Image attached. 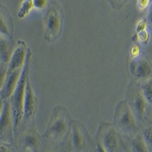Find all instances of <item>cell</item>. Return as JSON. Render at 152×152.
<instances>
[{"instance_id": "6da1fadb", "label": "cell", "mask_w": 152, "mask_h": 152, "mask_svg": "<svg viewBox=\"0 0 152 152\" xmlns=\"http://www.w3.org/2000/svg\"><path fill=\"white\" fill-rule=\"evenodd\" d=\"M31 52L28 49L26 53V62L21 68V73L19 76L13 92L8 99L9 104H10L12 121H13V130L14 133H16L18 127L20 126L23 122V99L24 92H26V85L28 80L29 79V68H31Z\"/></svg>"}, {"instance_id": "7a4b0ae2", "label": "cell", "mask_w": 152, "mask_h": 152, "mask_svg": "<svg viewBox=\"0 0 152 152\" xmlns=\"http://www.w3.org/2000/svg\"><path fill=\"white\" fill-rule=\"evenodd\" d=\"M70 115L64 107H55L50 117L44 136L54 141H60L66 136L70 127Z\"/></svg>"}, {"instance_id": "3957f363", "label": "cell", "mask_w": 152, "mask_h": 152, "mask_svg": "<svg viewBox=\"0 0 152 152\" xmlns=\"http://www.w3.org/2000/svg\"><path fill=\"white\" fill-rule=\"evenodd\" d=\"M114 120L116 127L126 134H132L137 128V120L126 99L118 102Z\"/></svg>"}, {"instance_id": "277c9868", "label": "cell", "mask_w": 152, "mask_h": 152, "mask_svg": "<svg viewBox=\"0 0 152 152\" xmlns=\"http://www.w3.org/2000/svg\"><path fill=\"white\" fill-rule=\"evenodd\" d=\"M45 26V39L52 42L58 38L62 28V12L58 5L50 6L44 16Z\"/></svg>"}, {"instance_id": "5b68a950", "label": "cell", "mask_w": 152, "mask_h": 152, "mask_svg": "<svg viewBox=\"0 0 152 152\" xmlns=\"http://www.w3.org/2000/svg\"><path fill=\"white\" fill-rule=\"evenodd\" d=\"M13 121H12L10 104L8 99L4 100L3 110L0 116V142L10 143L13 139Z\"/></svg>"}, {"instance_id": "8992f818", "label": "cell", "mask_w": 152, "mask_h": 152, "mask_svg": "<svg viewBox=\"0 0 152 152\" xmlns=\"http://www.w3.org/2000/svg\"><path fill=\"white\" fill-rule=\"evenodd\" d=\"M132 91L131 95H128V102L130 109L133 112L135 118H136L137 122L144 120L146 114H147V107H148V104L146 102V100L144 99V97L142 96L140 88H135L134 85L132 86Z\"/></svg>"}, {"instance_id": "52a82bcc", "label": "cell", "mask_w": 152, "mask_h": 152, "mask_svg": "<svg viewBox=\"0 0 152 152\" xmlns=\"http://www.w3.org/2000/svg\"><path fill=\"white\" fill-rule=\"evenodd\" d=\"M38 107H39L38 96H37L33 85H31V83L28 79L26 85V92H24L23 120H26V121L33 120L34 117L36 116Z\"/></svg>"}, {"instance_id": "ba28073f", "label": "cell", "mask_w": 152, "mask_h": 152, "mask_svg": "<svg viewBox=\"0 0 152 152\" xmlns=\"http://www.w3.org/2000/svg\"><path fill=\"white\" fill-rule=\"evenodd\" d=\"M100 143L107 152H117L120 147V139L116 128L112 125L104 124V127L100 129Z\"/></svg>"}, {"instance_id": "9c48e42d", "label": "cell", "mask_w": 152, "mask_h": 152, "mask_svg": "<svg viewBox=\"0 0 152 152\" xmlns=\"http://www.w3.org/2000/svg\"><path fill=\"white\" fill-rule=\"evenodd\" d=\"M26 53H28V47L26 44L20 42L11 53L10 59L7 63V71L11 72V71L20 70L26 62Z\"/></svg>"}, {"instance_id": "30bf717a", "label": "cell", "mask_w": 152, "mask_h": 152, "mask_svg": "<svg viewBox=\"0 0 152 152\" xmlns=\"http://www.w3.org/2000/svg\"><path fill=\"white\" fill-rule=\"evenodd\" d=\"M72 144L74 150L77 152L83 151L87 145V136L84 127L77 121L72 124Z\"/></svg>"}, {"instance_id": "8fae6325", "label": "cell", "mask_w": 152, "mask_h": 152, "mask_svg": "<svg viewBox=\"0 0 152 152\" xmlns=\"http://www.w3.org/2000/svg\"><path fill=\"white\" fill-rule=\"evenodd\" d=\"M131 70L133 71V74L136 76L137 79L140 80V82H144L151 79L152 66L150 61L146 60V59L134 61L131 65Z\"/></svg>"}, {"instance_id": "7c38bea8", "label": "cell", "mask_w": 152, "mask_h": 152, "mask_svg": "<svg viewBox=\"0 0 152 152\" xmlns=\"http://www.w3.org/2000/svg\"><path fill=\"white\" fill-rule=\"evenodd\" d=\"M20 73H21V69L11 71V72H8V71H7L5 80H4V83H3V86H2L1 90H0V99H3V100H6L10 97V95L12 94V92H13L16 84H18Z\"/></svg>"}, {"instance_id": "4fadbf2b", "label": "cell", "mask_w": 152, "mask_h": 152, "mask_svg": "<svg viewBox=\"0 0 152 152\" xmlns=\"http://www.w3.org/2000/svg\"><path fill=\"white\" fill-rule=\"evenodd\" d=\"M23 145L26 149L33 152H37L40 147V137L34 131L28 132L23 137Z\"/></svg>"}, {"instance_id": "5bb4252c", "label": "cell", "mask_w": 152, "mask_h": 152, "mask_svg": "<svg viewBox=\"0 0 152 152\" xmlns=\"http://www.w3.org/2000/svg\"><path fill=\"white\" fill-rule=\"evenodd\" d=\"M131 152H149V147L143 140L141 134L136 135L130 143Z\"/></svg>"}, {"instance_id": "9a60e30c", "label": "cell", "mask_w": 152, "mask_h": 152, "mask_svg": "<svg viewBox=\"0 0 152 152\" xmlns=\"http://www.w3.org/2000/svg\"><path fill=\"white\" fill-rule=\"evenodd\" d=\"M11 52L10 48H9V43L8 40L0 38V61L1 63L7 65L9 59H10Z\"/></svg>"}, {"instance_id": "2e32d148", "label": "cell", "mask_w": 152, "mask_h": 152, "mask_svg": "<svg viewBox=\"0 0 152 152\" xmlns=\"http://www.w3.org/2000/svg\"><path fill=\"white\" fill-rule=\"evenodd\" d=\"M140 91L142 96L146 100V102L149 105L152 104V81L151 79L147 80V81L141 82L140 85Z\"/></svg>"}, {"instance_id": "e0dca14e", "label": "cell", "mask_w": 152, "mask_h": 152, "mask_svg": "<svg viewBox=\"0 0 152 152\" xmlns=\"http://www.w3.org/2000/svg\"><path fill=\"white\" fill-rule=\"evenodd\" d=\"M35 9L33 4V0H23L21 2L20 6H19V9L18 10V18L23 19L26 18V16L29 15L31 11Z\"/></svg>"}, {"instance_id": "ac0fdd59", "label": "cell", "mask_w": 152, "mask_h": 152, "mask_svg": "<svg viewBox=\"0 0 152 152\" xmlns=\"http://www.w3.org/2000/svg\"><path fill=\"white\" fill-rule=\"evenodd\" d=\"M0 38L10 40L11 39V31L9 24L4 14L0 12Z\"/></svg>"}, {"instance_id": "d6986e66", "label": "cell", "mask_w": 152, "mask_h": 152, "mask_svg": "<svg viewBox=\"0 0 152 152\" xmlns=\"http://www.w3.org/2000/svg\"><path fill=\"white\" fill-rule=\"evenodd\" d=\"M141 136L143 138V140L145 141V143L147 144V146L150 148L151 143H152V129L151 126H147L143 129L141 133Z\"/></svg>"}, {"instance_id": "ffe728a7", "label": "cell", "mask_w": 152, "mask_h": 152, "mask_svg": "<svg viewBox=\"0 0 152 152\" xmlns=\"http://www.w3.org/2000/svg\"><path fill=\"white\" fill-rule=\"evenodd\" d=\"M7 73V65L4 63H0V90H1L2 86H3L4 80L6 77Z\"/></svg>"}, {"instance_id": "44dd1931", "label": "cell", "mask_w": 152, "mask_h": 152, "mask_svg": "<svg viewBox=\"0 0 152 152\" xmlns=\"http://www.w3.org/2000/svg\"><path fill=\"white\" fill-rule=\"evenodd\" d=\"M33 4L35 9L38 10H44L48 6V0H33Z\"/></svg>"}, {"instance_id": "7402d4cb", "label": "cell", "mask_w": 152, "mask_h": 152, "mask_svg": "<svg viewBox=\"0 0 152 152\" xmlns=\"http://www.w3.org/2000/svg\"><path fill=\"white\" fill-rule=\"evenodd\" d=\"M151 0H137V7H138L139 10L143 11L147 9L150 5Z\"/></svg>"}, {"instance_id": "603a6c76", "label": "cell", "mask_w": 152, "mask_h": 152, "mask_svg": "<svg viewBox=\"0 0 152 152\" xmlns=\"http://www.w3.org/2000/svg\"><path fill=\"white\" fill-rule=\"evenodd\" d=\"M146 28H147V23H146V20L145 19H142V20L139 21L136 26V31L137 34L140 33V31H146Z\"/></svg>"}, {"instance_id": "cb8c5ba5", "label": "cell", "mask_w": 152, "mask_h": 152, "mask_svg": "<svg viewBox=\"0 0 152 152\" xmlns=\"http://www.w3.org/2000/svg\"><path fill=\"white\" fill-rule=\"evenodd\" d=\"M138 37H139V40L141 42H143V43H146V42H148L149 40V34L147 31H143L138 33Z\"/></svg>"}, {"instance_id": "d4e9b609", "label": "cell", "mask_w": 152, "mask_h": 152, "mask_svg": "<svg viewBox=\"0 0 152 152\" xmlns=\"http://www.w3.org/2000/svg\"><path fill=\"white\" fill-rule=\"evenodd\" d=\"M95 152H107V150L105 149V147L100 143V141H99L96 144V147H95Z\"/></svg>"}, {"instance_id": "484cf974", "label": "cell", "mask_w": 152, "mask_h": 152, "mask_svg": "<svg viewBox=\"0 0 152 152\" xmlns=\"http://www.w3.org/2000/svg\"><path fill=\"white\" fill-rule=\"evenodd\" d=\"M139 52H140V49H139L138 46H133V47L131 48V56L133 55V57H136V56H138Z\"/></svg>"}, {"instance_id": "4316f807", "label": "cell", "mask_w": 152, "mask_h": 152, "mask_svg": "<svg viewBox=\"0 0 152 152\" xmlns=\"http://www.w3.org/2000/svg\"><path fill=\"white\" fill-rule=\"evenodd\" d=\"M127 1H128V0H114V3H113V5L122 7L123 5H125V3H126Z\"/></svg>"}, {"instance_id": "83f0119b", "label": "cell", "mask_w": 152, "mask_h": 152, "mask_svg": "<svg viewBox=\"0 0 152 152\" xmlns=\"http://www.w3.org/2000/svg\"><path fill=\"white\" fill-rule=\"evenodd\" d=\"M0 152H11V150L6 144L0 143Z\"/></svg>"}, {"instance_id": "f1b7e54d", "label": "cell", "mask_w": 152, "mask_h": 152, "mask_svg": "<svg viewBox=\"0 0 152 152\" xmlns=\"http://www.w3.org/2000/svg\"><path fill=\"white\" fill-rule=\"evenodd\" d=\"M3 105H4V100L0 99V116H1L2 110H3Z\"/></svg>"}, {"instance_id": "f546056e", "label": "cell", "mask_w": 152, "mask_h": 152, "mask_svg": "<svg viewBox=\"0 0 152 152\" xmlns=\"http://www.w3.org/2000/svg\"><path fill=\"white\" fill-rule=\"evenodd\" d=\"M50 152H57V151H50Z\"/></svg>"}]
</instances>
